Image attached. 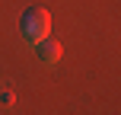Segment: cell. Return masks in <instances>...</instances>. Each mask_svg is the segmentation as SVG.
<instances>
[{"instance_id":"cell-1","label":"cell","mask_w":121,"mask_h":115,"mask_svg":"<svg viewBox=\"0 0 121 115\" xmlns=\"http://www.w3.org/2000/svg\"><path fill=\"white\" fill-rule=\"evenodd\" d=\"M19 32H22L26 42H38L42 35L51 32V13L45 6H29L19 19Z\"/></svg>"},{"instance_id":"cell-2","label":"cell","mask_w":121,"mask_h":115,"mask_svg":"<svg viewBox=\"0 0 121 115\" xmlns=\"http://www.w3.org/2000/svg\"><path fill=\"white\" fill-rule=\"evenodd\" d=\"M35 55L42 58L45 64H54V61H60V42L48 32V35H42V38L35 42Z\"/></svg>"}]
</instances>
